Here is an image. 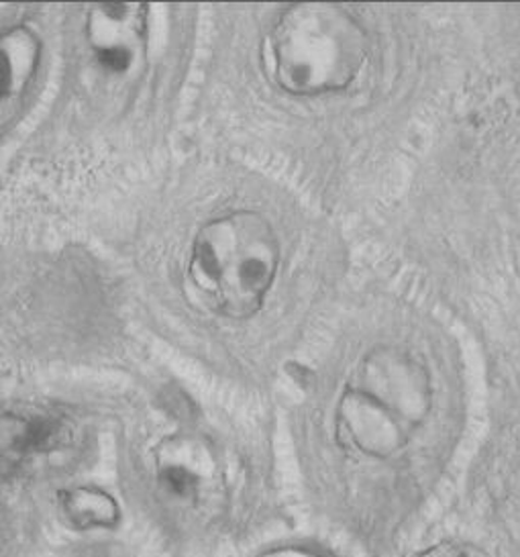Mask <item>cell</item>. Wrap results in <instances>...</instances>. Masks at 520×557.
<instances>
[{
  "mask_svg": "<svg viewBox=\"0 0 520 557\" xmlns=\"http://www.w3.org/2000/svg\"><path fill=\"white\" fill-rule=\"evenodd\" d=\"M261 557H319L310 554L307 549H296V547H288V549H276L270 554H263Z\"/></svg>",
  "mask_w": 520,
  "mask_h": 557,
  "instance_id": "obj_11",
  "label": "cell"
},
{
  "mask_svg": "<svg viewBox=\"0 0 520 557\" xmlns=\"http://www.w3.org/2000/svg\"><path fill=\"white\" fill-rule=\"evenodd\" d=\"M147 32L146 4H98L86 23V34L98 62L111 72H127L144 50Z\"/></svg>",
  "mask_w": 520,
  "mask_h": 557,
  "instance_id": "obj_4",
  "label": "cell"
},
{
  "mask_svg": "<svg viewBox=\"0 0 520 557\" xmlns=\"http://www.w3.org/2000/svg\"><path fill=\"white\" fill-rule=\"evenodd\" d=\"M351 388L372 396L412 431L433 405L431 374L423 361L396 345H377L361 360Z\"/></svg>",
  "mask_w": 520,
  "mask_h": 557,
  "instance_id": "obj_3",
  "label": "cell"
},
{
  "mask_svg": "<svg viewBox=\"0 0 520 557\" xmlns=\"http://www.w3.org/2000/svg\"><path fill=\"white\" fill-rule=\"evenodd\" d=\"M41 41L29 27L0 34V132L15 119L39 66Z\"/></svg>",
  "mask_w": 520,
  "mask_h": 557,
  "instance_id": "obj_6",
  "label": "cell"
},
{
  "mask_svg": "<svg viewBox=\"0 0 520 557\" xmlns=\"http://www.w3.org/2000/svg\"><path fill=\"white\" fill-rule=\"evenodd\" d=\"M160 484L174 500L198 503L216 478L211 451L200 442H172L160 461Z\"/></svg>",
  "mask_w": 520,
  "mask_h": 557,
  "instance_id": "obj_7",
  "label": "cell"
},
{
  "mask_svg": "<svg viewBox=\"0 0 520 557\" xmlns=\"http://www.w3.org/2000/svg\"><path fill=\"white\" fill-rule=\"evenodd\" d=\"M65 425L46 414H0V466L11 468L21 461L49 454L65 443Z\"/></svg>",
  "mask_w": 520,
  "mask_h": 557,
  "instance_id": "obj_8",
  "label": "cell"
},
{
  "mask_svg": "<svg viewBox=\"0 0 520 557\" xmlns=\"http://www.w3.org/2000/svg\"><path fill=\"white\" fill-rule=\"evenodd\" d=\"M337 421L349 443L374 458H391L408 442V429L391 410L356 388H347L337 407Z\"/></svg>",
  "mask_w": 520,
  "mask_h": 557,
  "instance_id": "obj_5",
  "label": "cell"
},
{
  "mask_svg": "<svg viewBox=\"0 0 520 557\" xmlns=\"http://www.w3.org/2000/svg\"><path fill=\"white\" fill-rule=\"evenodd\" d=\"M277 265L280 242L270 221L253 211H235L198 231L190 278L221 314L247 319L260 311Z\"/></svg>",
  "mask_w": 520,
  "mask_h": 557,
  "instance_id": "obj_2",
  "label": "cell"
},
{
  "mask_svg": "<svg viewBox=\"0 0 520 557\" xmlns=\"http://www.w3.org/2000/svg\"><path fill=\"white\" fill-rule=\"evenodd\" d=\"M270 67L290 95L312 97L354 83L368 58V35L335 2H296L268 37Z\"/></svg>",
  "mask_w": 520,
  "mask_h": 557,
  "instance_id": "obj_1",
  "label": "cell"
},
{
  "mask_svg": "<svg viewBox=\"0 0 520 557\" xmlns=\"http://www.w3.org/2000/svg\"><path fill=\"white\" fill-rule=\"evenodd\" d=\"M417 557H480L472 549H466V547H459V545H437L433 549H426L421 556Z\"/></svg>",
  "mask_w": 520,
  "mask_h": 557,
  "instance_id": "obj_10",
  "label": "cell"
},
{
  "mask_svg": "<svg viewBox=\"0 0 520 557\" xmlns=\"http://www.w3.org/2000/svg\"><path fill=\"white\" fill-rule=\"evenodd\" d=\"M64 517L78 529H111L121 521L116 498L97 486H76L62 492Z\"/></svg>",
  "mask_w": 520,
  "mask_h": 557,
  "instance_id": "obj_9",
  "label": "cell"
}]
</instances>
